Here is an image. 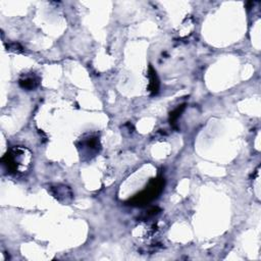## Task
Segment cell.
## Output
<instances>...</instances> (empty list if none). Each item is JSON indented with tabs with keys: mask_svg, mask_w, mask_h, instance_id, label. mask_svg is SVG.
<instances>
[{
	"mask_svg": "<svg viewBox=\"0 0 261 261\" xmlns=\"http://www.w3.org/2000/svg\"><path fill=\"white\" fill-rule=\"evenodd\" d=\"M164 187V178L162 176L153 178L144 191L136 195L132 200H129V205L133 206H143L155 198L162 192Z\"/></svg>",
	"mask_w": 261,
	"mask_h": 261,
	"instance_id": "obj_2",
	"label": "cell"
},
{
	"mask_svg": "<svg viewBox=\"0 0 261 261\" xmlns=\"http://www.w3.org/2000/svg\"><path fill=\"white\" fill-rule=\"evenodd\" d=\"M184 109H185V104L178 106V107L175 108L172 112H170L169 121H170V124H171V125H175L176 120H177V118L180 116V114H181V112L184 111Z\"/></svg>",
	"mask_w": 261,
	"mask_h": 261,
	"instance_id": "obj_7",
	"label": "cell"
},
{
	"mask_svg": "<svg viewBox=\"0 0 261 261\" xmlns=\"http://www.w3.org/2000/svg\"><path fill=\"white\" fill-rule=\"evenodd\" d=\"M76 147L81 153V156L87 158L94 157L99 152L101 147L98 134H86L76 142Z\"/></svg>",
	"mask_w": 261,
	"mask_h": 261,
	"instance_id": "obj_3",
	"label": "cell"
},
{
	"mask_svg": "<svg viewBox=\"0 0 261 261\" xmlns=\"http://www.w3.org/2000/svg\"><path fill=\"white\" fill-rule=\"evenodd\" d=\"M50 194L56 198L59 202L67 203L70 202L72 199V192L71 190L64 186V185H53L48 188Z\"/></svg>",
	"mask_w": 261,
	"mask_h": 261,
	"instance_id": "obj_4",
	"label": "cell"
},
{
	"mask_svg": "<svg viewBox=\"0 0 261 261\" xmlns=\"http://www.w3.org/2000/svg\"><path fill=\"white\" fill-rule=\"evenodd\" d=\"M148 77H149V92L151 95H156L159 91V81L156 74L155 69L152 67V65L149 66L148 70Z\"/></svg>",
	"mask_w": 261,
	"mask_h": 261,
	"instance_id": "obj_6",
	"label": "cell"
},
{
	"mask_svg": "<svg viewBox=\"0 0 261 261\" xmlns=\"http://www.w3.org/2000/svg\"><path fill=\"white\" fill-rule=\"evenodd\" d=\"M18 84L22 89L30 91L36 89L39 86L40 79L35 74H25L19 79Z\"/></svg>",
	"mask_w": 261,
	"mask_h": 261,
	"instance_id": "obj_5",
	"label": "cell"
},
{
	"mask_svg": "<svg viewBox=\"0 0 261 261\" xmlns=\"http://www.w3.org/2000/svg\"><path fill=\"white\" fill-rule=\"evenodd\" d=\"M33 160L32 152L22 146L12 147L1 158V163L10 174L21 175L31 168Z\"/></svg>",
	"mask_w": 261,
	"mask_h": 261,
	"instance_id": "obj_1",
	"label": "cell"
}]
</instances>
